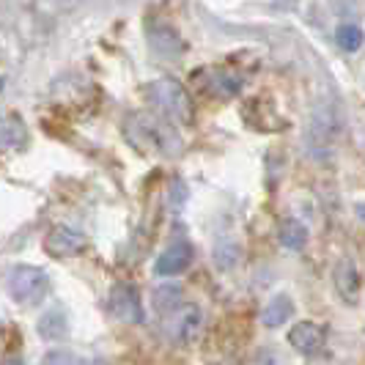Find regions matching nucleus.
Segmentation results:
<instances>
[{
    "label": "nucleus",
    "mask_w": 365,
    "mask_h": 365,
    "mask_svg": "<svg viewBox=\"0 0 365 365\" xmlns=\"http://www.w3.org/2000/svg\"><path fill=\"white\" fill-rule=\"evenodd\" d=\"M289 344H292L299 354H316L322 344H324V329L316 322H299L289 329Z\"/></svg>",
    "instance_id": "6e6552de"
},
{
    "label": "nucleus",
    "mask_w": 365,
    "mask_h": 365,
    "mask_svg": "<svg viewBox=\"0 0 365 365\" xmlns=\"http://www.w3.org/2000/svg\"><path fill=\"white\" fill-rule=\"evenodd\" d=\"M6 286H9V297L17 305L28 308V305L41 302L44 294L50 292V274L34 264H17V267H11Z\"/></svg>",
    "instance_id": "f257e3e1"
},
{
    "label": "nucleus",
    "mask_w": 365,
    "mask_h": 365,
    "mask_svg": "<svg viewBox=\"0 0 365 365\" xmlns=\"http://www.w3.org/2000/svg\"><path fill=\"white\" fill-rule=\"evenodd\" d=\"M6 365H19V363H14V360H9V363H6Z\"/></svg>",
    "instance_id": "a211bd4d"
},
{
    "label": "nucleus",
    "mask_w": 365,
    "mask_h": 365,
    "mask_svg": "<svg viewBox=\"0 0 365 365\" xmlns=\"http://www.w3.org/2000/svg\"><path fill=\"white\" fill-rule=\"evenodd\" d=\"M66 329H69V322L61 308H50L47 313H41V319L36 322V332L44 341H61L66 335Z\"/></svg>",
    "instance_id": "9b49d317"
},
{
    "label": "nucleus",
    "mask_w": 365,
    "mask_h": 365,
    "mask_svg": "<svg viewBox=\"0 0 365 365\" xmlns=\"http://www.w3.org/2000/svg\"><path fill=\"white\" fill-rule=\"evenodd\" d=\"M151 96H154V102H157L170 118L190 121L192 105H190V93L184 91L182 83H176V80H157V83L151 86Z\"/></svg>",
    "instance_id": "f03ea898"
},
{
    "label": "nucleus",
    "mask_w": 365,
    "mask_h": 365,
    "mask_svg": "<svg viewBox=\"0 0 365 365\" xmlns=\"http://www.w3.org/2000/svg\"><path fill=\"white\" fill-rule=\"evenodd\" d=\"M201 308L198 305H182L170 313L168 319V338L179 341V344H190L195 341L198 329H201Z\"/></svg>",
    "instance_id": "39448f33"
},
{
    "label": "nucleus",
    "mask_w": 365,
    "mask_h": 365,
    "mask_svg": "<svg viewBox=\"0 0 365 365\" xmlns=\"http://www.w3.org/2000/svg\"><path fill=\"white\" fill-rule=\"evenodd\" d=\"M363 41H365L363 28H357L354 22L338 25V31H335V44H338L344 53H357V50L363 47Z\"/></svg>",
    "instance_id": "4468645a"
},
{
    "label": "nucleus",
    "mask_w": 365,
    "mask_h": 365,
    "mask_svg": "<svg viewBox=\"0 0 365 365\" xmlns=\"http://www.w3.org/2000/svg\"><path fill=\"white\" fill-rule=\"evenodd\" d=\"M108 311L118 322H132V324L143 322V305H140L138 289L129 286V283H115L113 286V292L108 297Z\"/></svg>",
    "instance_id": "7ed1b4c3"
},
{
    "label": "nucleus",
    "mask_w": 365,
    "mask_h": 365,
    "mask_svg": "<svg viewBox=\"0 0 365 365\" xmlns=\"http://www.w3.org/2000/svg\"><path fill=\"white\" fill-rule=\"evenodd\" d=\"M148 41H151V47L157 50L160 55L165 58H173V55H182L184 50V41L179 38V34L173 31V28H151L148 31Z\"/></svg>",
    "instance_id": "f8f14e48"
},
{
    "label": "nucleus",
    "mask_w": 365,
    "mask_h": 365,
    "mask_svg": "<svg viewBox=\"0 0 365 365\" xmlns=\"http://www.w3.org/2000/svg\"><path fill=\"white\" fill-rule=\"evenodd\" d=\"M86 247V237L74 231L69 225H55L53 231L44 237V250L53 258H69L77 256Z\"/></svg>",
    "instance_id": "423d86ee"
},
{
    "label": "nucleus",
    "mask_w": 365,
    "mask_h": 365,
    "mask_svg": "<svg viewBox=\"0 0 365 365\" xmlns=\"http://www.w3.org/2000/svg\"><path fill=\"white\" fill-rule=\"evenodd\" d=\"M332 277H335V289L341 294V299L357 302V294H360V272H357V264H354L351 258H341Z\"/></svg>",
    "instance_id": "1a4fd4ad"
},
{
    "label": "nucleus",
    "mask_w": 365,
    "mask_h": 365,
    "mask_svg": "<svg viewBox=\"0 0 365 365\" xmlns=\"http://www.w3.org/2000/svg\"><path fill=\"white\" fill-rule=\"evenodd\" d=\"M192 245L190 242H173L165 253H160L157 264H154V272L163 274V277H173V274H182L184 269H190L192 264Z\"/></svg>",
    "instance_id": "0eeeda50"
},
{
    "label": "nucleus",
    "mask_w": 365,
    "mask_h": 365,
    "mask_svg": "<svg viewBox=\"0 0 365 365\" xmlns=\"http://www.w3.org/2000/svg\"><path fill=\"white\" fill-rule=\"evenodd\" d=\"M335 135H338V121H335V113L329 108H316L311 118V129H308V146L313 154H327L329 146L335 143Z\"/></svg>",
    "instance_id": "20e7f679"
},
{
    "label": "nucleus",
    "mask_w": 365,
    "mask_h": 365,
    "mask_svg": "<svg viewBox=\"0 0 365 365\" xmlns=\"http://www.w3.org/2000/svg\"><path fill=\"white\" fill-rule=\"evenodd\" d=\"M179 297H182V286H163L154 292V305H157V311L173 313V308H182Z\"/></svg>",
    "instance_id": "dca6fc26"
},
{
    "label": "nucleus",
    "mask_w": 365,
    "mask_h": 365,
    "mask_svg": "<svg viewBox=\"0 0 365 365\" xmlns=\"http://www.w3.org/2000/svg\"><path fill=\"white\" fill-rule=\"evenodd\" d=\"M25 138H28V129L22 124V118L9 113L3 118V148H19L25 143Z\"/></svg>",
    "instance_id": "2eb2a0df"
},
{
    "label": "nucleus",
    "mask_w": 365,
    "mask_h": 365,
    "mask_svg": "<svg viewBox=\"0 0 365 365\" xmlns=\"http://www.w3.org/2000/svg\"><path fill=\"white\" fill-rule=\"evenodd\" d=\"M294 299L289 294H274L272 299L267 302V308L261 311V324L264 327H280V324H286L289 319L294 316Z\"/></svg>",
    "instance_id": "9d476101"
},
{
    "label": "nucleus",
    "mask_w": 365,
    "mask_h": 365,
    "mask_svg": "<svg viewBox=\"0 0 365 365\" xmlns=\"http://www.w3.org/2000/svg\"><path fill=\"white\" fill-rule=\"evenodd\" d=\"M277 239H280V245L283 247H289V250H299V247H305V242H308V228H305V222H299V220H283L280 222V231H277Z\"/></svg>",
    "instance_id": "ddd939ff"
},
{
    "label": "nucleus",
    "mask_w": 365,
    "mask_h": 365,
    "mask_svg": "<svg viewBox=\"0 0 365 365\" xmlns=\"http://www.w3.org/2000/svg\"><path fill=\"white\" fill-rule=\"evenodd\" d=\"M357 217L365 222V203H357Z\"/></svg>",
    "instance_id": "f3484780"
}]
</instances>
